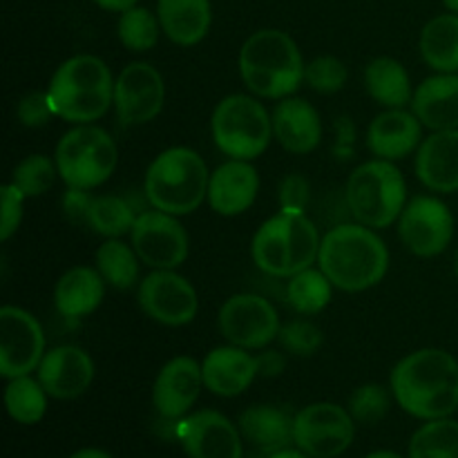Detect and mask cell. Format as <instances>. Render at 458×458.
<instances>
[{"label":"cell","mask_w":458,"mask_h":458,"mask_svg":"<svg viewBox=\"0 0 458 458\" xmlns=\"http://www.w3.org/2000/svg\"><path fill=\"white\" fill-rule=\"evenodd\" d=\"M411 112L432 132L458 130V74H434L416 85Z\"/></svg>","instance_id":"d4e9b609"},{"label":"cell","mask_w":458,"mask_h":458,"mask_svg":"<svg viewBox=\"0 0 458 458\" xmlns=\"http://www.w3.org/2000/svg\"><path fill=\"white\" fill-rule=\"evenodd\" d=\"M277 199H280V208L304 210L309 206V199H311V186H309L302 174L293 173L282 179Z\"/></svg>","instance_id":"7bdbcfd3"},{"label":"cell","mask_w":458,"mask_h":458,"mask_svg":"<svg viewBox=\"0 0 458 458\" xmlns=\"http://www.w3.org/2000/svg\"><path fill=\"white\" fill-rule=\"evenodd\" d=\"M392 396L394 394H389V389H385L383 385H362L349 398V414L358 423H378V420H383L387 416L389 407H392Z\"/></svg>","instance_id":"f35d334b"},{"label":"cell","mask_w":458,"mask_h":458,"mask_svg":"<svg viewBox=\"0 0 458 458\" xmlns=\"http://www.w3.org/2000/svg\"><path fill=\"white\" fill-rule=\"evenodd\" d=\"M454 276H456V280H458V249H456V253H454Z\"/></svg>","instance_id":"f5cc1de1"},{"label":"cell","mask_w":458,"mask_h":458,"mask_svg":"<svg viewBox=\"0 0 458 458\" xmlns=\"http://www.w3.org/2000/svg\"><path fill=\"white\" fill-rule=\"evenodd\" d=\"M277 343L291 356L311 358L320 352L322 343H325V334H322L320 327L313 325L307 318H295V320H289L286 325L280 327Z\"/></svg>","instance_id":"74e56055"},{"label":"cell","mask_w":458,"mask_h":458,"mask_svg":"<svg viewBox=\"0 0 458 458\" xmlns=\"http://www.w3.org/2000/svg\"><path fill=\"white\" fill-rule=\"evenodd\" d=\"M344 201L358 224L374 231L389 228L410 201L405 177L394 161L374 157L349 174Z\"/></svg>","instance_id":"52a82bcc"},{"label":"cell","mask_w":458,"mask_h":458,"mask_svg":"<svg viewBox=\"0 0 458 458\" xmlns=\"http://www.w3.org/2000/svg\"><path fill=\"white\" fill-rule=\"evenodd\" d=\"M322 237L304 210L280 208L250 242L255 267L271 277H293L318 262Z\"/></svg>","instance_id":"5b68a950"},{"label":"cell","mask_w":458,"mask_h":458,"mask_svg":"<svg viewBox=\"0 0 458 458\" xmlns=\"http://www.w3.org/2000/svg\"><path fill=\"white\" fill-rule=\"evenodd\" d=\"M27 197L13 186L12 182L3 183L0 188V204H3V217H0V240L9 242L18 233L22 224V204Z\"/></svg>","instance_id":"60d3db41"},{"label":"cell","mask_w":458,"mask_h":458,"mask_svg":"<svg viewBox=\"0 0 458 458\" xmlns=\"http://www.w3.org/2000/svg\"><path fill=\"white\" fill-rule=\"evenodd\" d=\"M219 331L228 344L242 349H267L280 334V316L267 298L235 293L219 309Z\"/></svg>","instance_id":"7c38bea8"},{"label":"cell","mask_w":458,"mask_h":458,"mask_svg":"<svg viewBox=\"0 0 458 458\" xmlns=\"http://www.w3.org/2000/svg\"><path fill=\"white\" fill-rule=\"evenodd\" d=\"M365 88L367 94L387 110L411 106V97L416 89L411 88L407 67L392 56H378L367 63Z\"/></svg>","instance_id":"f1b7e54d"},{"label":"cell","mask_w":458,"mask_h":458,"mask_svg":"<svg viewBox=\"0 0 458 458\" xmlns=\"http://www.w3.org/2000/svg\"><path fill=\"white\" fill-rule=\"evenodd\" d=\"M423 143V123L414 112L392 107L376 116L367 128V148L376 159L401 161Z\"/></svg>","instance_id":"44dd1931"},{"label":"cell","mask_w":458,"mask_h":458,"mask_svg":"<svg viewBox=\"0 0 458 458\" xmlns=\"http://www.w3.org/2000/svg\"><path fill=\"white\" fill-rule=\"evenodd\" d=\"M268 458H311V456L304 454L302 450H291V447H286V450L273 452V454H268Z\"/></svg>","instance_id":"681fc988"},{"label":"cell","mask_w":458,"mask_h":458,"mask_svg":"<svg viewBox=\"0 0 458 458\" xmlns=\"http://www.w3.org/2000/svg\"><path fill=\"white\" fill-rule=\"evenodd\" d=\"M258 192L259 174L255 165L244 159H228L210 173L206 201L222 217H237L255 204Z\"/></svg>","instance_id":"ffe728a7"},{"label":"cell","mask_w":458,"mask_h":458,"mask_svg":"<svg viewBox=\"0 0 458 458\" xmlns=\"http://www.w3.org/2000/svg\"><path fill=\"white\" fill-rule=\"evenodd\" d=\"M97 271L101 273L107 286L116 291H130L139 286L141 259L132 244L119 240H106L97 250Z\"/></svg>","instance_id":"4dcf8cb0"},{"label":"cell","mask_w":458,"mask_h":458,"mask_svg":"<svg viewBox=\"0 0 458 458\" xmlns=\"http://www.w3.org/2000/svg\"><path fill=\"white\" fill-rule=\"evenodd\" d=\"M398 237L416 258H437L454 237V217L441 199L416 195L398 217Z\"/></svg>","instance_id":"4fadbf2b"},{"label":"cell","mask_w":458,"mask_h":458,"mask_svg":"<svg viewBox=\"0 0 458 458\" xmlns=\"http://www.w3.org/2000/svg\"><path fill=\"white\" fill-rule=\"evenodd\" d=\"M137 217V208L125 197L94 195L88 213V228L106 240H119L132 233Z\"/></svg>","instance_id":"d6a6232c"},{"label":"cell","mask_w":458,"mask_h":458,"mask_svg":"<svg viewBox=\"0 0 458 458\" xmlns=\"http://www.w3.org/2000/svg\"><path fill=\"white\" fill-rule=\"evenodd\" d=\"M240 76L258 98H282L298 92L304 81V58L298 43L282 30H258L240 49Z\"/></svg>","instance_id":"277c9868"},{"label":"cell","mask_w":458,"mask_h":458,"mask_svg":"<svg viewBox=\"0 0 458 458\" xmlns=\"http://www.w3.org/2000/svg\"><path fill=\"white\" fill-rule=\"evenodd\" d=\"M240 432L250 445L273 454L293 443V419L277 407L255 405L240 416Z\"/></svg>","instance_id":"83f0119b"},{"label":"cell","mask_w":458,"mask_h":458,"mask_svg":"<svg viewBox=\"0 0 458 458\" xmlns=\"http://www.w3.org/2000/svg\"><path fill=\"white\" fill-rule=\"evenodd\" d=\"M334 289L329 277L320 267L304 268L298 276L289 277L286 284V302L300 316H318L329 307L334 298Z\"/></svg>","instance_id":"1f68e13d"},{"label":"cell","mask_w":458,"mask_h":458,"mask_svg":"<svg viewBox=\"0 0 458 458\" xmlns=\"http://www.w3.org/2000/svg\"><path fill=\"white\" fill-rule=\"evenodd\" d=\"M335 139H334V157L340 161H349L356 152V125L352 116L343 114L334 123Z\"/></svg>","instance_id":"f6af8a7d"},{"label":"cell","mask_w":458,"mask_h":458,"mask_svg":"<svg viewBox=\"0 0 458 458\" xmlns=\"http://www.w3.org/2000/svg\"><path fill=\"white\" fill-rule=\"evenodd\" d=\"M94 360L85 349L76 344H61L49 352H45L36 378L45 387V392L56 401H72V398L83 396L92 385Z\"/></svg>","instance_id":"d6986e66"},{"label":"cell","mask_w":458,"mask_h":458,"mask_svg":"<svg viewBox=\"0 0 458 458\" xmlns=\"http://www.w3.org/2000/svg\"><path fill=\"white\" fill-rule=\"evenodd\" d=\"M16 116L18 123L25 125V128H43V125L54 116L52 106H49L47 89H45V92H40V89L27 92L25 97L18 101Z\"/></svg>","instance_id":"b9f144b4"},{"label":"cell","mask_w":458,"mask_h":458,"mask_svg":"<svg viewBox=\"0 0 458 458\" xmlns=\"http://www.w3.org/2000/svg\"><path fill=\"white\" fill-rule=\"evenodd\" d=\"M255 360H258V374L264 376V378H276V376H280L286 367L284 353L273 352V349L255 356Z\"/></svg>","instance_id":"bcb514c9"},{"label":"cell","mask_w":458,"mask_h":458,"mask_svg":"<svg viewBox=\"0 0 458 458\" xmlns=\"http://www.w3.org/2000/svg\"><path fill=\"white\" fill-rule=\"evenodd\" d=\"M139 309L164 327L191 325L199 311V298L191 282L177 271H152L137 286Z\"/></svg>","instance_id":"5bb4252c"},{"label":"cell","mask_w":458,"mask_h":458,"mask_svg":"<svg viewBox=\"0 0 458 458\" xmlns=\"http://www.w3.org/2000/svg\"><path fill=\"white\" fill-rule=\"evenodd\" d=\"M165 103L164 76L150 63L134 61L114 81V112L123 125H143L161 114Z\"/></svg>","instance_id":"2e32d148"},{"label":"cell","mask_w":458,"mask_h":458,"mask_svg":"<svg viewBox=\"0 0 458 458\" xmlns=\"http://www.w3.org/2000/svg\"><path fill=\"white\" fill-rule=\"evenodd\" d=\"M273 139L291 155H309L322 141L320 112L298 97L282 98L271 114Z\"/></svg>","instance_id":"7402d4cb"},{"label":"cell","mask_w":458,"mask_h":458,"mask_svg":"<svg viewBox=\"0 0 458 458\" xmlns=\"http://www.w3.org/2000/svg\"><path fill=\"white\" fill-rule=\"evenodd\" d=\"M349 72L340 58L325 54L316 56L304 67V83L318 94H335L347 85Z\"/></svg>","instance_id":"ab89813d"},{"label":"cell","mask_w":458,"mask_h":458,"mask_svg":"<svg viewBox=\"0 0 458 458\" xmlns=\"http://www.w3.org/2000/svg\"><path fill=\"white\" fill-rule=\"evenodd\" d=\"M56 177H61V174H58L56 161L52 157L27 155L13 168L12 183L27 199H34V197H43L45 192L52 191Z\"/></svg>","instance_id":"8d00e7d4"},{"label":"cell","mask_w":458,"mask_h":458,"mask_svg":"<svg viewBox=\"0 0 458 458\" xmlns=\"http://www.w3.org/2000/svg\"><path fill=\"white\" fill-rule=\"evenodd\" d=\"M410 458H458V420H428L411 437Z\"/></svg>","instance_id":"e575fe53"},{"label":"cell","mask_w":458,"mask_h":458,"mask_svg":"<svg viewBox=\"0 0 458 458\" xmlns=\"http://www.w3.org/2000/svg\"><path fill=\"white\" fill-rule=\"evenodd\" d=\"M54 161L65 186L94 191L114 174L119 150L107 130L81 123L58 139Z\"/></svg>","instance_id":"9c48e42d"},{"label":"cell","mask_w":458,"mask_h":458,"mask_svg":"<svg viewBox=\"0 0 458 458\" xmlns=\"http://www.w3.org/2000/svg\"><path fill=\"white\" fill-rule=\"evenodd\" d=\"M47 396L38 378H31V374L18 376L4 389V407L16 423L36 425L47 411Z\"/></svg>","instance_id":"836d02e7"},{"label":"cell","mask_w":458,"mask_h":458,"mask_svg":"<svg viewBox=\"0 0 458 458\" xmlns=\"http://www.w3.org/2000/svg\"><path fill=\"white\" fill-rule=\"evenodd\" d=\"M443 4H445L452 13H458V0H443Z\"/></svg>","instance_id":"816d5d0a"},{"label":"cell","mask_w":458,"mask_h":458,"mask_svg":"<svg viewBox=\"0 0 458 458\" xmlns=\"http://www.w3.org/2000/svg\"><path fill=\"white\" fill-rule=\"evenodd\" d=\"M97 7H101L103 12H114V13H123L128 9L137 7L139 0H92Z\"/></svg>","instance_id":"7dc6e473"},{"label":"cell","mask_w":458,"mask_h":458,"mask_svg":"<svg viewBox=\"0 0 458 458\" xmlns=\"http://www.w3.org/2000/svg\"><path fill=\"white\" fill-rule=\"evenodd\" d=\"M240 429L224 414L201 410L183 416L177 425V438L191 458H242Z\"/></svg>","instance_id":"e0dca14e"},{"label":"cell","mask_w":458,"mask_h":458,"mask_svg":"<svg viewBox=\"0 0 458 458\" xmlns=\"http://www.w3.org/2000/svg\"><path fill=\"white\" fill-rule=\"evenodd\" d=\"M318 267L331 284L344 293H362L385 280L389 250L374 228L362 224H338L322 235Z\"/></svg>","instance_id":"7a4b0ae2"},{"label":"cell","mask_w":458,"mask_h":458,"mask_svg":"<svg viewBox=\"0 0 458 458\" xmlns=\"http://www.w3.org/2000/svg\"><path fill=\"white\" fill-rule=\"evenodd\" d=\"M201 374H204V387L222 398L240 396L259 376L255 356H250L249 349L235 344L215 347L213 352L206 353L201 360Z\"/></svg>","instance_id":"603a6c76"},{"label":"cell","mask_w":458,"mask_h":458,"mask_svg":"<svg viewBox=\"0 0 458 458\" xmlns=\"http://www.w3.org/2000/svg\"><path fill=\"white\" fill-rule=\"evenodd\" d=\"M92 199L94 195H89V191H85V188L67 186L65 195L61 199V208L67 222L74 224V226H88V213Z\"/></svg>","instance_id":"ee69618b"},{"label":"cell","mask_w":458,"mask_h":458,"mask_svg":"<svg viewBox=\"0 0 458 458\" xmlns=\"http://www.w3.org/2000/svg\"><path fill=\"white\" fill-rule=\"evenodd\" d=\"M45 356V331L30 311L13 304L0 309V376H30Z\"/></svg>","instance_id":"9a60e30c"},{"label":"cell","mask_w":458,"mask_h":458,"mask_svg":"<svg viewBox=\"0 0 458 458\" xmlns=\"http://www.w3.org/2000/svg\"><path fill=\"white\" fill-rule=\"evenodd\" d=\"M414 170L419 182L432 192L458 191V130L432 132L416 150Z\"/></svg>","instance_id":"cb8c5ba5"},{"label":"cell","mask_w":458,"mask_h":458,"mask_svg":"<svg viewBox=\"0 0 458 458\" xmlns=\"http://www.w3.org/2000/svg\"><path fill=\"white\" fill-rule=\"evenodd\" d=\"M161 34V22L157 13L146 7H132L123 12L116 22V36L130 52H150L157 47Z\"/></svg>","instance_id":"d590c367"},{"label":"cell","mask_w":458,"mask_h":458,"mask_svg":"<svg viewBox=\"0 0 458 458\" xmlns=\"http://www.w3.org/2000/svg\"><path fill=\"white\" fill-rule=\"evenodd\" d=\"M130 244L152 271H174L186 262L191 250V240L177 215L157 208L139 213L130 233Z\"/></svg>","instance_id":"8fae6325"},{"label":"cell","mask_w":458,"mask_h":458,"mask_svg":"<svg viewBox=\"0 0 458 458\" xmlns=\"http://www.w3.org/2000/svg\"><path fill=\"white\" fill-rule=\"evenodd\" d=\"M70 458H112L107 452L98 450V447H85V450L74 452Z\"/></svg>","instance_id":"c3c4849f"},{"label":"cell","mask_w":458,"mask_h":458,"mask_svg":"<svg viewBox=\"0 0 458 458\" xmlns=\"http://www.w3.org/2000/svg\"><path fill=\"white\" fill-rule=\"evenodd\" d=\"M394 401L420 420L450 419L458 410V360L445 349H419L394 367Z\"/></svg>","instance_id":"6da1fadb"},{"label":"cell","mask_w":458,"mask_h":458,"mask_svg":"<svg viewBox=\"0 0 458 458\" xmlns=\"http://www.w3.org/2000/svg\"><path fill=\"white\" fill-rule=\"evenodd\" d=\"M367 458H405V456H401V454H394V452H374V454H369Z\"/></svg>","instance_id":"f907efd6"},{"label":"cell","mask_w":458,"mask_h":458,"mask_svg":"<svg viewBox=\"0 0 458 458\" xmlns=\"http://www.w3.org/2000/svg\"><path fill=\"white\" fill-rule=\"evenodd\" d=\"M356 420L335 403H313L293 419V443L311 458H335L352 447Z\"/></svg>","instance_id":"30bf717a"},{"label":"cell","mask_w":458,"mask_h":458,"mask_svg":"<svg viewBox=\"0 0 458 458\" xmlns=\"http://www.w3.org/2000/svg\"><path fill=\"white\" fill-rule=\"evenodd\" d=\"M157 16L165 38L179 47H192L210 31L213 7L210 0H157Z\"/></svg>","instance_id":"4316f807"},{"label":"cell","mask_w":458,"mask_h":458,"mask_svg":"<svg viewBox=\"0 0 458 458\" xmlns=\"http://www.w3.org/2000/svg\"><path fill=\"white\" fill-rule=\"evenodd\" d=\"M106 286V280L97 268L72 267L54 286V307L67 320H79L101 307Z\"/></svg>","instance_id":"484cf974"},{"label":"cell","mask_w":458,"mask_h":458,"mask_svg":"<svg viewBox=\"0 0 458 458\" xmlns=\"http://www.w3.org/2000/svg\"><path fill=\"white\" fill-rule=\"evenodd\" d=\"M210 134L222 155L253 161L262 157L271 143L273 119L258 97L228 94L215 106Z\"/></svg>","instance_id":"ba28073f"},{"label":"cell","mask_w":458,"mask_h":458,"mask_svg":"<svg viewBox=\"0 0 458 458\" xmlns=\"http://www.w3.org/2000/svg\"><path fill=\"white\" fill-rule=\"evenodd\" d=\"M423 61L438 74H458V13H441L420 31Z\"/></svg>","instance_id":"f546056e"},{"label":"cell","mask_w":458,"mask_h":458,"mask_svg":"<svg viewBox=\"0 0 458 458\" xmlns=\"http://www.w3.org/2000/svg\"><path fill=\"white\" fill-rule=\"evenodd\" d=\"M210 170L199 152L186 146H174L159 152L148 165L143 192L150 208L164 213L191 215L208 197Z\"/></svg>","instance_id":"8992f818"},{"label":"cell","mask_w":458,"mask_h":458,"mask_svg":"<svg viewBox=\"0 0 458 458\" xmlns=\"http://www.w3.org/2000/svg\"><path fill=\"white\" fill-rule=\"evenodd\" d=\"M114 81L107 63L94 54L67 58L47 85L54 116L72 125L103 119L114 106Z\"/></svg>","instance_id":"3957f363"},{"label":"cell","mask_w":458,"mask_h":458,"mask_svg":"<svg viewBox=\"0 0 458 458\" xmlns=\"http://www.w3.org/2000/svg\"><path fill=\"white\" fill-rule=\"evenodd\" d=\"M204 387L201 362L191 356H177L165 362L152 385V405L161 419L182 420L199 398Z\"/></svg>","instance_id":"ac0fdd59"}]
</instances>
